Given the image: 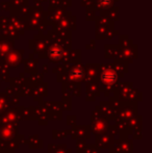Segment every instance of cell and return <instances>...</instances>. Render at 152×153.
I'll list each match as a JSON object with an SVG mask.
<instances>
[{"instance_id":"obj_1","label":"cell","mask_w":152,"mask_h":153,"mask_svg":"<svg viewBox=\"0 0 152 153\" xmlns=\"http://www.w3.org/2000/svg\"><path fill=\"white\" fill-rule=\"evenodd\" d=\"M101 79L104 83H106V85H113V83L116 81V74L113 72V71L108 70L103 73Z\"/></svg>"},{"instance_id":"obj_2","label":"cell","mask_w":152,"mask_h":153,"mask_svg":"<svg viewBox=\"0 0 152 153\" xmlns=\"http://www.w3.org/2000/svg\"><path fill=\"white\" fill-rule=\"evenodd\" d=\"M62 54V50L59 48H53L52 50H51V55H52L53 57H59V55Z\"/></svg>"}]
</instances>
